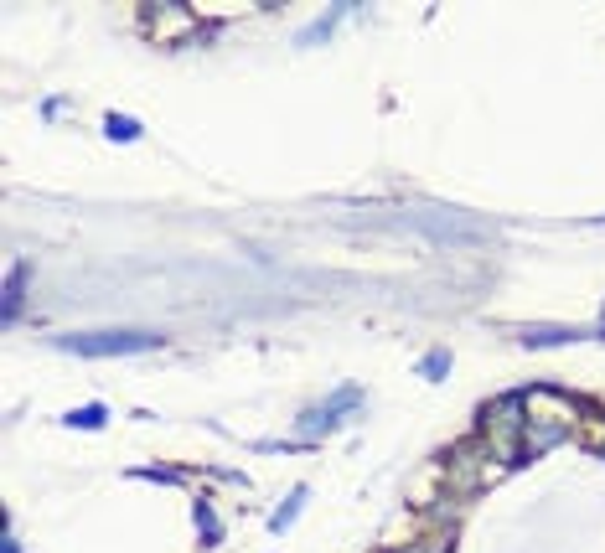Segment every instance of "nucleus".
<instances>
[{"label": "nucleus", "mask_w": 605, "mask_h": 553, "mask_svg": "<svg viewBox=\"0 0 605 553\" xmlns=\"http://www.w3.org/2000/svg\"><path fill=\"white\" fill-rule=\"evenodd\" d=\"M21 290H26V264H16L11 280H6V321L21 316Z\"/></svg>", "instance_id": "5"}, {"label": "nucleus", "mask_w": 605, "mask_h": 553, "mask_svg": "<svg viewBox=\"0 0 605 553\" xmlns=\"http://www.w3.org/2000/svg\"><path fill=\"white\" fill-rule=\"evenodd\" d=\"M585 331H554V326H538V331H523V347H554V342H574Z\"/></svg>", "instance_id": "6"}, {"label": "nucleus", "mask_w": 605, "mask_h": 553, "mask_svg": "<svg viewBox=\"0 0 605 553\" xmlns=\"http://www.w3.org/2000/svg\"><path fill=\"white\" fill-rule=\"evenodd\" d=\"M197 533H202V548H218L223 528H218V512H213V502H197Z\"/></svg>", "instance_id": "4"}, {"label": "nucleus", "mask_w": 605, "mask_h": 553, "mask_svg": "<svg viewBox=\"0 0 605 553\" xmlns=\"http://www.w3.org/2000/svg\"><path fill=\"white\" fill-rule=\"evenodd\" d=\"M104 130H109V140H140V125H135L130 114H109Z\"/></svg>", "instance_id": "7"}, {"label": "nucleus", "mask_w": 605, "mask_h": 553, "mask_svg": "<svg viewBox=\"0 0 605 553\" xmlns=\"http://www.w3.org/2000/svg\"><path fill=\"white\" fill-rule=\"evenodd\" d=\"M357 404H362V388H342L337 398H331V404H321V409H311L306 419H300V429H306V435L337 429V424H342V409H357Z\"/></svg>", "instance_id": "2"}, {"label": "nucleus", "mask_w": 605, "mask_h": 553, "mask_svg": "<svg viewBox=\"0 0 605 553\" xmlns=\"http://www.w3.org/2000/svg\"><path fill=\"white\" fill-rule=\"evenodd\" d=\"M600 455H605V450H600Z\"/></svg>", "instance_id": "11"}, {"label": "nucleus", "mask_w": 605, "mask_h": 553, "mask_svg": "<svg viewBox=\"0 0 605 553\" xmlns=\"http://www.w3.org/2000/svg\"><path fill=\"white\" fill-rule=\"evenodd\" d=\"M300 502H306V486H295V491H290V497H285V507H280L275 517H269V533H285V528H290V522L300 517Z\"/></svg>", "instance_id": "3"}, {"label": "nucleus", "mask_w": 605, "mask_h": 553, "mask_svg": "<svg viewBox=\"0 0 605 553\" xmlns=\"http://www.w3.org/2000/svg\"><path fill=\"white\" fill-rule=\"evenodd\" d=\"M445 367H450V352H430V357H425V373H430V378L445 373Z\"/></svg>", "instance_id": "9"}, {"label": "nucleus", "mask_w": 605, "mask_h": 553, "mask_svg": "<svg viewBox=\"0 0 605 553\" xmlns=\"http://www.w3.org/2000/svg\"><path fill=\"white\" fill-rule=\"evenodd\" d=\"M166 336L156 331H68L52 336L57 352H78V357H130V352H156Z\"/></svg>", "instance_id": "1"}, {"label": "nucleus", "mask_w": 605, "mask_h": 553, "mask_svg": "<svg viewBox=\"0 0 605 553\" xmlns=\"http://www.w3.org/2000/svg\"><path fill=\"white\" fill-rule=\"evenodd\" d=\"M600 336H605V331H600Z\"/></svg>", "instance_id": "10"}, {"label": "nucleus", "mask_w": 605, "mask_h": 553, "mask_svg": "<svg viewBox=\"0 0 605 553\" xmlns=\"http://www.w3.org/2000/svg\"><path fill=\"white\" fill-rule=\"evenodd\" d=\"M104 419H109V414H104V404H88V409H73L63 424H73V429H99Z\"/></svg>", "instance_id": "8"}]
</instances>
